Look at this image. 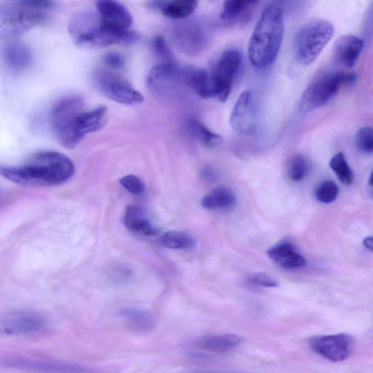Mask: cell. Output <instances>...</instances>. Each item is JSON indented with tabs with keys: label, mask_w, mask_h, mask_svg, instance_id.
I'll list each match as a JSON object with an SVG mask.
<instances>
[{
	"label": "cell",
	"mask_w": 373,
	"mask_h": 373,
	"mask_svg": "<svg viewBox=\"0 0 373 373\" xmlns=\"http://www.w3.org/2000/svg\"><path fill=\"white\" fill-rule=\"evenodd\" d=\"M74 173V165L64 154L45 151L32 155L20 166L1 168L0 174L17 184L32 186L61 184Z\"/></svg>",
	"instance_id": "1"
},
{
	"label": "cell",
	"mask_w": 373,
	"mask_h": 373,
	"mask_svg": "<svg viewBox=\"0 0 373 373\" xmlns=\"http://www.w3.org/2000/svg\"><path fill=\"white\" fill-rule=\"evenodd\" d=\"M285 33L284 15L281 8H266L252 34L248 53L250 62L257 68L271 65L277 57Z\"/></svg>",
	"instance_id": "2"
},
{
	"label": "cell",
	"mask_w": 373,
	"mask_h": 373,
	"mask_svg": "<svg viewBox=\"0 0 373 373\" xmlns=\"http://www.w3.org/2000/svg\"><path fill=\"white\" fill-rule=\"evenodd\" d=\"M45 12L28 6L18 0H13L0 6V39H15L42 24L46 18Z\"/></svg>",
	"instance_id": "3"
},
{
	"label": "cell",
	"mask_w": 373,
	"mask_h": 373,
	"mask_svg": "<svg viewBox=\"0 0 373 373\" xmlns=\"http://www.w3.org/2000/svg\"><path fill=\"white\" fill-rule=\"evenodd\" d=\"M84 107L81 97L71 96L61 100L51 111L50 122L60 142L67 148H74L81 140L77 130V121Z\"/></svg>",
	"instance_id": "4"
},
{
	"label": "cell",
	"mask_w": 373,
	"mask_h": 373,
	"mask_svg": "<svg viewBox=\"0 0 373 373\" xmlns=\"http://www.w3.org/2000/svg\"><path fill=\"white\" fill-rule=\"evenodd\" d=\"M334 27L326 20H314L304 25L295 36L294 49L301 64L313 63L332 39Z\"/></svg>",
	"instance_id": "5"
},
{
	"label": "cell",
	"mask_w": 373,
	"mask_h": 373,
	"mask_svg": "<svg viewBox=\"0 0 373 373\" xmlns=\"http://www.w3.org/2000/svg\"><path fill=\"white\" fill-rule=\"evenodd\" d=\"M357 74L353 72H339L327 76L311 84L304 93L300 110L306 114L313 109L327 104L344 85L353 84Z\"/></svg>",
	"instance_id": "6"
},
{
	"label": "cell",
	"mask_w": 373,
	"mask_h": 373,
	"mask_svg": "<svg viewBox=\"0 0 373 373\" xmlns=\"http://www.w3.org/2000/svg\"><path fill=\"white\" fill-rule=\"evenodd\" d=\"M212 30L210 23L200 18L180 22L172 29L175 46L182 53L195 57L210 46Z\"/></svg>",
	"instance_id": "7"
},
{
	"label": "cell",
	"mask_w": 373,
	"mask_h": 373,
	"mask_svg": "<svg viewBox=\"0 0 373 373\" xmlns=\"http://www.w3.org/2000/svg\"><path fill=\"white\" fill-rule=\"evenodd\" d=\"M242 54L235 49L224 51L211 74L215 97L225 102L231 93L233 80L242 65Z\"/></svg>",
	"instance_id": "8"
},
{
	"label": "cell",
	"mask_w": 373,
	"mask_h": 373,
	"mask_svg": "<svg viewBox=\"0 0 373 373\" xmlns=\"http://www.w3.org/2000/svg\"><path fill=\"white\" fill-rule=\"evenodd\" d=\"M95 79L103 95L111 100L128 105L144 102L141 93L119 74L107 70H98Z\"/></svg>",
	"instance_id": "9"
},
{
	"label": "cell",
	"mask_w": 373,
	"mask_h": 373,
	"mask_svg": "<svg viewBox=\"0 0 373 373\" xmlns=\"http://www.w3.org/2000/svg\"><path fill=\"white\" fill-rule=\"evenodd\" d=\"M147 87L157 96L173 95L185 85V68L176 64H158L149 72Z\"/></svg>",
	"instance_id": "10"
},
{
	"label": "cell",
	"mask_w": 373,
	"mask_h": 373,
	"mask_svg": "<svg viewBox=\"0 0 373 373\" xmlns=\"http://www.w3.org/2000/svg\"><path fill=\"white\" fill-rule=\"evenodd\" d=\"M312 350L325 359L333 362H341L347 360L353 351V340L344 333L323 335L311 340Z\"/></svg>",
	"instance_id": "11"
},
{
	"label": "cell",
	"mask_w": 373,
	"mask_h": 373,
	"mask_svg": "<svg viewBox=\"0 0 373 373\" xmlns=\"http://www.w3.org/2000/svg\"><path fill=\"white\" fill-rule=\"evenodd\" d=\"M44 317L35 312H22L0 320V334L18 337L42 331L46 327Z\"/></svg>",
	"instance_id": "12"
},
{
	"label": "cell",
	"mask_w": 373,
	"mask_h": 373,
	"mask_svg": "<svg viewBox=\"0 0 373 373\" xmlns=\"http://www.w3.org/2000/svg\"><path fill=\"white\" fill-rule=\"evenodd\" d=\"M230 122L237 133L249 135L254 132L257 122V107L252 92L245 91L241 93L233 109Z\"/></svg>",
	"instance_id": "13"
},
{
	"label": "cell",
	"mask_w": 373,
	"mask_h": 373,
	"mask_svg": "<svg viewBox=\"0 0 373 373\" xmlns=\"http://www.w3.org/2000/svg\"><path fill=\"white\" fill-rule=\"evenodd\" d=\"M97 7L104 22L123 29H129L133 26L132 14L117 0H97Z\"/></svg>",
	"instance_id": "14"
},
{
	"label": "cell",
	"mask_w": 373,
	"mask_h": 373,
	"mask_svg": "<svg viewBox=\"0 0 373 373\" xmlns=\"http://www.w3.org/2000/svg\"><path fill=\"white\" fill-rule=\"evenodd\" d=\"M364 48V42L354 35H344L334 46V59L346 67H353L357 64Z\"/></svg>",
	"instance_id": "15"
},
{
	"label": "cell",
	"mask_w": 373,
	"mask_h": 373,
	"mask_svg": "<svg viewBox=\"0 0 373 373\" xmlns=\"http://www.w3.org/2000/svg\"><path fill=\"white\" fill-rule=\"evenodd\" d=\"M268 255L274 262L285 269H300L306 266V259L298 252L289 241H283L268 251Z\"/></svg>",
	"instance_id": "16"
},
{
	"label": "cell",
	"mask_w": 373,
	"mask_h": 373,
	"mask_svg": "<svg viewBox=\"0 0 373 373\" xmlns=\"http://www.w3.org/2000/svg\"><path fill=\"white\" fill-rule=\"evenodd\" d=\"M199 0H151L149 7L159 10L166 17L182 20L191 16L196 10Z\"/></svg>",
	"instance_id": "17"
},
{
	"label": "cell",
	"mask_w": 373,
	"mask_h": 373,
	"mask_svg": "<svg viewBox=\"0 0 373 373\" xmlns=\"http://www.w3.org/2000/svg\"><path fill=\"white\" fill-rule=\"evenodd\" d=\"M185 85L203 99L215 97L210 73L203 69L185 68Z\"/></svg>",
	"instance_id": "18"
},
{
	"label": "cell",
	"mask_w": 373,
	"mask_h": 373,
	"mask_svg": "<svg viewBox=\"0 0 373 373\" xmlns=\"http://www.w3.org/2000/svg\"><path fill=\"white\" fill-rule=\"evenodd\" d=\"M2 55L6 64L16 71L25 70L32 62L31 50L20 42L12 41L6 45Z\"/></svg>",
	"instance_id": "19"
},
{
	"label": "cell",
	"mask_w": 373,
	"mask_h": 373,
	"mask_svg": "<svg viewBox=\"0 0 373 373\" xmlns=\"http://www.w3.org/2000/svg\"><path fill=\"white\" fill-rule=\"evenodd\" d=\"M123 222L125 226L142 235L153 236L157 234V229L149 219L145 211L137 206H128L126 208Z\"/></svg>",
	"instance_id": "20"
},
{
	"label": "cell",
	"mask_w": 373,
	"mask_h": 373,
	"mask_svg": "<svg viewBox=\"0 0 373 373\" xmlns=\"http://www.w3.org/2000/svg\"><path fill=\"white\" fill-rule=\"evenodd\" d=\"M240 342L241 339L238 335L225 334L203 338L195 343V346L204 351L224 353L236 348Z\"/></svg>",
	"instance_id": "21"
},
{
	"label": "cell",
	"mask_w": 373,
	"mask_h": 373,
	"mask_svg": "<svg viewBox=\"0 0 373 373\" xmlns=\"http://www.w3.org/2000/svg\"><path fill=\"white\" fill-rule=\"evenodd\" d=\"M107 108L100 107L89 111H83L78 118L77 130L81 140L88 134L95 133L105 123Z\"/></svg>",
	"instance_id": "22"
},
{
	"label": "cell",
	"mask_w": 373,
	"mask_h": 373,
	"mask_svg": "<svg viewBox=\"0 0 373 373\" xmlns=\"http://www.w3.org/2000/svg\"><path fill=\"white\" fill-rule=\"evenodd\" d=\"M236 201L235 194L231 190L226 186H219L205 196L201 204L205 209L209 210H221L232 208Z\"/></svg>",
	"instance_id": "23"
},
{
	"label": "cell",
	"mask_w": 373,
	"mask_h": 373,
	"mask_svg": "<svg viewBox=\"0 0 373 373\" xmlns=\"http://www.w3.org/2000/svg\"><path fill=\"white\" fill-rule=\"evenodd\" d=\"M5 367L11 368L36 370L41 372H60L65 371L69 367L65 365L43 360L28 358H10L3 360Z\"/></svg>",
	"instance_id": "24"
},
{
	"label": "cell",
	"mask_w": 373,
	"mask_h": 373,
	"mask_svg": "<svg viewBox=\"0 0 373 373\" xmlns=\"http://www.w3.org/2000/svg\"><path fill=\"white\" fill-rule=\"evenodd\" d=\"M161 243L167 249L173 250H189L196 246L194 237L182 231H169L161 238Z\"/></svg>",
	"instance_id": "25"
},
{
	"label": "cell",
	"mask_w": 373,
	"mask_h": 373,
	"mask_svg": "<svg viewBox=\"0 0 373 373\" xmlns=\"http://www.w3.org/2000/svg\"><path fill=\"white\" fill-rule=\"evenodd\" d=\"M259 1L260 0H226L220 18L226 22L235 20Z\"/></svg>",
	"instance_id": "26"
},
{
	"label": "cell",
	"mask_w": 373,
	"mask_h": 373,
	"mask_svg": "<svg viewBox=\"0 0 373 373\" xmlns=\"http://www.w3.org/2000/svg\"><path fill=\"white\" fill-rule=\"evenodd\" d=\"M132 326L142 331L150 330L154 327V320L150 313L133 308L123 309L120 313Z\"/></svg>",
	"instance_id": "27"
},
{
	"label": "cell",
	"mask_w": 373,
	"mask_h": 373,
	"mask_svg": "<svg viewBox=\"0 0 373 373\" xmlns=\"http://www.w3.org/2000/svg\"><path fill=\"white\" fill-rule=\"evenodd\" d=\"M330 166L342 184L350 186L353 183V174L343 154L334 155L330 160Z\"/></svg>",
	"instance_id": "28"
},
{
	"label": "cell",
	"mask_w": 373,
	"mask_h": 373,
	"mask_svg": "<svg viewBox=\"0 0 373 373\" xmlns=\"http://www.w3.org/2000/svg\"><path fill=\"white\" fill-rule=\"evenodd\" d=\"M191 133L202 144L214 147L219 144L222 137L212 132L197 120H192L189 125Z\"/></svg>",
	"instance_id": "29"
},
{
	"label": "cell",
	"mask_w": 373,
	"mask_h": 373,
	"mask_svg": "<svg viewBox=\"0 0 373 373\" xmlns=\"http://www.w3.org/2000/svg\"><path fill=\"white\" fill-rule=\"evenodd\" d=\"M152 48L155 57L158 60L159 64H175L174 55L163 36L158 35L155 37L152 43Z\"/></svg>",
	"instance_id": "30"
},
{
	"label": "cell",
	"mask_w": 373,
	"mask_h": 373,
	"mask_svg": "<svg viewBox=\"0 0 373 373\" xmlns=\"http://www.w3.org/2000/svg\"><path fill=\"white\" fill-rule=\"evenodd\" d=\"M339 193V186L333 181H325L316 189L315 196L323 203H330L337 200Z\"/></svg>",
	"instance_id": "31"
},
{
	"label": "cell",
	"mask_w": 373,
	"mask_h": 373,
	"mask_svg": "<svg viewBox=\"0 0 373 373\" xmlns=\"http://www.w3.org/2000/svg\"><path fill=\"white\" fill-rule=\"evenodd\" d=\"M355 143L358 150L364 154H372L373 151V133L369 127L358 130L355 137Z\"/></svg>",
	"instance_id": "32"
},
{
	"label": "cell",
	"mask_w": 373,
	"mask_h": 373,
	"mask_svg": "<svg viewBox=\"0 0 373 373\" xmlns=\"http://www.w3.org/2000/svg\"><path fill=\"white\" fill-rule=\"evenodd\" d=\"M307 173V163L305 158L297 155L292 158L289 167L290 178L294 182L301 181Z\"/></svg>",
	"instance_id": "33"
},
{
	"label": "cell",
	"mask_w": 373,
	"mask_h": 373,
	"mask_svg": "<svg viewBox=\"0 0 373 373\" xmlns=\"http://www.w3.org/2000/svg\"><path fill=\"white\" fill-rule=\"evenodd\" d=\"M121 184L130 194L142 195L145 191V184L143 181L135 175H127L120 180Z\"/></svg>",
	"instance_id": "34"
},
{
	"label": "cell",
	"mask_w": 373,
	"mask_h": 373,
	"mask_svg": "<svg viewBox=\"0 0 373 373\" xmlns=\"http://www.w3.org/2000/svg\"><path fill=\"white\" fill-rule=\"evenodd\" d=\"M250 281L261 287H276L278 286V283L274 278L263 272L252 275L250 278Z\"/></svg>",
	"instance_id": "35"
},
{
	"label": "cell",
	"mask_w": 373,
	"mask_h": 373,
	"mask_svg": "<svg viewBox=\"0 0 373 373\" xmlns=\"http://www.w3.org/2000/svg\"><path fill=\"white\" fill-rule=\"evenodd\" d=\"M104 63L115 69H121L125 67L126 60L123 55L117 52L107 53L104 57Z\"/></svg>",
	"instance_id": "36"
},
{
	"label": "cell",
	"mask_w": 373,
	"mask_h": 373,
	"mask_svg": "<svg viewBox=\"0 0 373 373\" xmlns=\"http://www.w3.org/2000/svg\"><path fill=\"white\" fill-rule=\"evenodd\" d=\"M21 3L34 8L46 11L52 5V0H18Z\"/></svg>",
	"instance_id": "37"
},
{
	"label": "cell",
	"mask_w": 373,
	"mask_h": 373,
	"mask_svg": "<svg viewBox=\"0 0 373 373\" xmlns=\"http://www.w3.org/2000/svg\"><path fill=\"white\" fill-rule=\"evenodd\" d=\"M364 245L365 247L369 250L370 252L372 251V247H373V238L372 236H369L367 238H366L365 240H364Z\"/></svg>",
	"instance_id": "38"
},
{
	"label": "cell",
	"mask_w": 373,
	"mask_h": 373,
	"mask_svg": "<svg viewBox=\"0 0 373 373\" xmlns=\"http://www.w3.org/2000/svg\"><path fill=\"white\" fill-rule=\"evenodd\" d=\"M372 175L371 174V175H370V177H369V183L370 185L372 184Z\"/></svg>",
	"instance_id": "39"
},
{
	"label": "cell",
	"mask_w": 373,
	"mask_h": 373,
	"mask_svg": "<svg viewBox=\"0 0 373 373\" xmlns=\"http://www.w3.org/2000/svg\"><path fill=\"white\" fill-rule=\"evenodd\" d=\"M279 1H287V0H279Z\"/></svg>",
	"instance_id": "40"
}]
</instances>
